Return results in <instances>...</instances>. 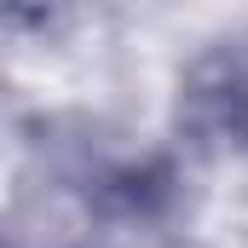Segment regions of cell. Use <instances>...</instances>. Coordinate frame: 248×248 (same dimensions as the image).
Wrapping results in <instances>:
<instances>
[{"instance_id": "obj_1", "label": "cell", "mask_w": 248, "mask_h": 248, "mask_svg": "<svg viewBox=\"0 0 248 248\" xmlns=\"http://www.w3.org/2000/svg\"><path fill=\"white\" fill-rule=\"evenodd\" d=\"M173 122L190 150L248 168V35L214 41L179 69Z\"/></svg>"}]
</instances>
